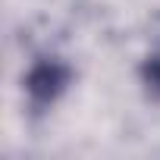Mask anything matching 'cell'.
I'll use <instances>...</instances> for the list:
<instances>
[{"mask_svg":"<svg viewBox=\"0 0 160 160\" xmlns=\"http://www.w3.org/2000/svg\"><path fill=\"white\" fill-rule=\"evenodd\" d=\"M72 82V69L66 60L60 57H41L32 63L28 75H25V94H28V107L35 113H44L47 107H53L60 101V94L69 88Z\"/></svg>","mask_w":160,"mask_h":160,"instance_id":"6da1fadb","label":"cell"},{"mask_svg":"<svg viewBox=\"0 0 160 160\" xmlns=\"http://www.w3.org/2000/svg\"><path fill=\"white\" fill-rule=\"evenodd\" d=\"M141 82L148 85V91H151L154 98H160V53H154V57L144 60V66H141Z\"/></svg>","mask_w":160,"mask_h":160,"instance_id":"7a4b0ae2","label":"cell"}]
</instances>
